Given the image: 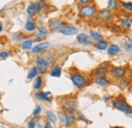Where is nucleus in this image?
<instances>
[{
	"label": "nucleus",
	"instance_id": "22",
	"mask_svg": "<svg viewBox=\"0 0 132 128\" xmlns=\"http://www.w3.org/2000/svg\"><path fill=\"white\" fill-rule=\"evenodd\" d=\"M33 44H34V40L32 39H29V40H26L21 43V48L24 49V50H30V49H33Z\"/></svg>",
	"mask_w": 132,
	"mask_h": 128
},
{
	"label": "nucleus",
	"instance_id": "1",
	"mask_svg": "<svg viewBox=\"0 0 132 128\" xmlns=\"http://www.w3.org/2000/svg\"><path fill=\"white\" fill-rule=\"evenodd\" d=\"M112 106L116 110L126 114L129 117H132V107L129 106L126 102H124L120 99H115L112 101Z\"/></svg>",
	"mask_w": 132,
	"mask_h": 128
},
{
	"label": "nucleus",
	"instance_id": "15",
	"mask_svg": "<svg viewBox=\"0 0 132 128\" xmlns=\"http://www.w3.org/2000/svg\"><path fill=\"white\" fill-rule=\"evenodd\" d=\"M48 34V30L45 28V27H40L38 28L37 32L35 34V38L37 40H41V39H44Z\"/></svg>",
	"mask_w": 132,
	"mask_h": 128
},
{
	"label": "nucleus",
	"instance_id": "37",
	"mask_svg": "<svg viewBox=\"0 0 132 128\" xmlns=\"http://www.w3.org/2000/svg\"><path fill=\"white\" fill-rule=\"evenodd\" d=\"M89 2H90V0H79V3H80V4H82L83 6H84V5H86V4H87V3H89Z\"/></svg>",
	"mask_w": 132,
	"mask_h": 128
},
{
	"label": "nucleus",
	"instance_id": "4",
	"mask_svg": "<svg viewBox=\"0 0 132 128\" xmlns=\"http://www.w3.org/2000/svg\"><path fill=\"white\" fill-rule=\"evenodd\" d=\"M36 64H37V68H38L39 72H41V73H45L49 69L50 62L45 57H42V56L37 57L36 58Z\"/></svg>",
	"mask_w": 132,
	"mask_h": 128
},
{
	"label": "nucleus",
	"instance_id": "33",
	"mask_svg": "<svg viewBox=\"0 0 132 128\" xmlns=\"http://www.w3.org/2000/svg\"><path fill=\"white\" fill-rule=\"evenodd\" d=\"M36 123H37L36 118L31 119V120L28 122V128H35V127H36Z\"/></svg>",
	"mask_w": 132,
	"mask_h": 128
},
{
	"label": "nucleus",
	"instance_id": "28",
	"mask_svg": "<svg viewBox=\"0 0 132 128\" xmlns=\"http://www.w3.org/2000/svg\"><path fill=\"white\" fill-rule=\"evenodd\" d=\"M120 4H121V6H122L125 10L132 11V2H130V1H128V2H126V1H121Z\"/></svg>",
	"mask_w": 132,
	"mask_h": 128
},
{
	"label": "nucleus",
	"instance_id": "21",
	"mask_svg": "<svg viewBox=\"0 0 132 128\" xmlns=\"http://www.w3.org/2000/svg\"><path fill=\"white\" fill-rule=\"evenodd\" d=\"M90 38H92L94 41L99 42V41H102V40H103V35L100 32H98V31L92 30V31H90Z\"/></svg>",
	"mask_w": 132,
	"mask_h": 128
},
{
	"label": "nucleus",
	"instance_id": "14",
	"mask_svg": "<svg viewBox=\"0 0 132 128\" xmlns=\"http://www.w3.org/2000/svg\"><path fill=\"white\" fill-rule=\"evenodd\" d=\"M120 51H121V48L117 44H111V45H109V47L107 49L109 56H116L120 53Z\"/></svg>",
	"mask_w": 132,
	"mask_h": 128
},
{
	"label": "nucleus",
	"instance_id": "20",
	"mask_svg": "<svg viewBox=\"0 0 132 128\" xmlns=\"http://www.w3.org/2000/svg\"><path fill=\"white\" fill-rule=\"evenodd\" d=\"M121 25L124 29L126 30H129L131 28V25H132V19L129 18V17H123L121 19Z\"/></svg>",
	"mask_w": 132,
	"mask_h": 128
},
{
	"label": "nucleus",
	"instance_id": "38",
	"mask_svg": "<svg viewBox=\"0 0 132 128\" xmlns=\"http://www.w3.org/2000/svg\"><path fill=\"white\" fill-rule=\"evenodd\" d=\"M44 128H52V125H51V123H50V122H47V123H45V125H44Z\"/></svg>",
	"mask_w": 132,
	"mask_h": 128
},
{
	"label": "nucleus",
	"instance_id": "25",
	"mask_svg": "<svg viewBox=\"0 0 132 128\" xmlns=\"http://www.w3.org/2000/svg\"><path fill=\"white\" fill-rule=\"evenodd\" d=\"M38 72H39V70H38L37 66H33V67L30 69L29 73H28V78H29V79H32L34 77H36V76L38 75Z\"/></svg>",
	"mask_w": 132,
	"mask_h": 128
},
{
	"label": "nucleus",
	"instance_id": "40",
	"mask_svg": "<svg viewBox=\"0 0 132 128\" xmlns=\"http://www.w3.org/2000/svg\"><path fill=\"white\" fill-rule=\"evenodd\" d=\"M1 31H2V25L0 23V32H1Z\"/></svg>",
	"mask_w": 132,
	"mask_h": 128
},
{
	"label": "nucleus",
	"instance_id": "8",
	"mask_svg": "<svg viewBox=\"0 0 132 128\" xmlns=\"http://www.w3.org/2000/svg\"><path fill=\"white\" fill-rule=\"evenodd\" d=\"M93 73L96 75V77H100V76H106L108 73H109V67L106 66V65H101L98 66L94 71Z\"/></svg>",
	"mask_w": 132,
	"mask_h": 128
},
{
	"label": "nucleus",
	"instance_id": "34",
	"mask_svg": "<svg viewBox=\"0 0 132 128\" xmlns=\"http://www.w3.org/2000/svg\"><path fill=\"white\" fill-rule=\"evenodd\" d=\"M27 12H28V14H29V15H33L34 13H36V12H35V8H34L33 4H31V5L28 7V9H27Z\"/></svg>",
	"mask_w": 132,
	"mask_h": 128
},
{
	"label": "nucleus",
	"instance_id": "3",
	"mask_svg": "<svg viewBox=\"0 0 132 128\" xmlns=\"http://www.w3.org/2000/svg\"><path fill=\"white\" fill-rule=\"evenodd\" d=\"M126 72H127V69L124 66H116V67H113L111 69V75L115 79L121 80L123 78H125Z\"/></svg>",
	"mask_w": 132,
	"mask_h": 128
},
{
	"label": "nucleus",
	"instance_id": "32",
	"mask_svg": "<svg viewBox=\"0 0 132 128\" xmlns=\"http://www.w3.org/2000/svg\"><path fill=\"white\" fill-rule=\"evenodd\" d=\"M128 85H129V81H128L127 79L123 78V79L120 80V86H121L122 89H126Z\"/></svg>",
	"mask_w": 132,
	"mask_h": 128
},
{
	"label": "nucleus",
	"instance_id": "39",
	"mask_svg": "<svg viewBox=\"0 0 132 128\" xmlns=\"http://www.w3.org/2000/svg\"><path fill=\"white\" fill-rule=\"evenodd\" d=\"M110 100H111V99H110V97H105V98L103 99V101H104L105 103H108V102H109Z\"/></svg>",
	"mask_w": 132,
	"mask_h": 128
},
{
	"label": "nucleus",
	"instance_id": "2",
	"mask_svg": "<svg viewBox=\"0 0 132 128\" xmlns=\"http://www.w3.org/2000/svg\"><path fill=\"white\" fill-rule=\"evenodd\" d=\"M70 79L72 83L77 87V89H82L87 84V80L80 73H71L70 74Z\"/></svg>",
	"mask_w": 132,
	"mask_h": 128
},
{
	"label": "nucleus",
	"instance_id": "29",
	"mask_svg": "<svg viewBox=\"0 0 132 128\" xmlns=\"http://www.w3.org/2000/svg\"><path fill=\"white\" fill-rule=\"evenodd\" d=\"M109 4H108V9L109 10H114L117 8V6H118V1H116V0H111V1H109L108 2Z\"/></svg>",
	"mask_w": 132,
	"mask_h": 128
},
{
	"label": "nucleus",
	"instance_id": "26",
	"mask_svg": "<svg viewBox=\"0 0 132 128\" xmlns=\"http://www.w3.org/2000/svg\"><path fill=\"white\" fill-rule=\"evenodd\" d=\"M42 84H43L42 76H37L36 79H35V82H34V89L35 90H39V89L42 87Z\"/></svg>",
	"mask_w": 132,
	"mask_h": 128
},
{
	"label": "nucleus",
	"instance_id": "9",
	"mask_svg": "<svg viewBox=\"0 0 132 128\" xmlns=\"http://www.w3.org/2000/svg\"><path fill=\"white\" fill-rule=\"evenodd\" d=\"M36 99H38L39 101H43V102H52V98H51V93L50 92H39L36 95Z\"/></svg>",
	"mask_w": 132,
	"mask_h": 128
},
{
	"label": "nucleus",
	"instance_id": "36",
	"mask_svg": "<svg viewBox=\"0 0 132 128\" xmlns=\"http://www.w3.org/2000/svg\"><path fill=\"white\" fill-rule=\"evenodd\" d=\"M8 56H9V53H8L7 51H2V52H0V57H1V58L5 59V58H7Z\"/></svg>",
	"mask_w": 132,
	"mask_h": 128
},
{
	"label": "nucleus",
	"instance_id": "13",
	"mask_svg": "<svg viewBox=\"0 0 132 128\" xmlns=\"http://www.w3.org/2000/svg\"><path fill=\"white\" fill-rule=\"evenodd\" d=\"M76 40L81 45H90V37L85 34H78Z\"/></svg>",
	"mask_w": 132,
	"mask_h": 128
},
{
	"label": "nucleus",
	"instance_id": "6",
	"mask_svg": "<svg viewBox=\"0 0 132 128\" xmlns=\"http://www.w3.org/2000/svg\"><path fill=\"white\" fill-rule=\"evenodd\" d=\"M62 108L64 109L65 112L74 113L77 109V101L76 100H67L63 103Z\"/></svg>",
	"mask_w": 132,
	"mask_h": 128
},
{
	"label": "nucleus",
	"instance_id": "31",
	"mask_svg": "<svg viewBox=\"0 0 132 128\" xmlns=\"http://www.w3.org/2000/svg\"><path fill=\"white\" fill-rule=\"evenodd\" d=\"M75 120H76V116L74 115V113H69V114H68V121H69V124L74 123Z\"/></svg>",
	"mask_w": 132,
	"mask_h": 128
},
{
	"label": "nucleus",
	"instance_id": "41",
	"mask_svg": "<svg viewBox=\"0 0 132 128\" xmlns=\"http://www.w3.org/2000/svg\"><path fill=\"white\" fill-rule=\"evenodd\" d=\"M112 128H120V127H118V126H114V127H112Z\"/></svg>",
	"mask_w": 132,
	"mask_h": 128
},
{
	"label": "nucleus",
	"instance_id": "35",
	"mask_svg": "<svg viewBox=\"0 0 132 128\" xmlns=\"http://www.w3.org/2000/svg\"><path fill=\"white\" fill-rule=\"evenodd\" d=\"M41 112H42L41 106H36V108H35V110H34V112H33V115L34 116H38Z\"/></svg>",
	"mask_w": 132,
	"mask_h": 128
},
{
	"label": "nucleus",
	"instance_id": "7",
	"mask_svg": "<svg viewBox=\"0 0 132 128\" xmlns=\"http://www.w3.org/2000/svg\"><path fill=\"white\" fill-rule=\"evenodd\" d=\"M59 32L61 33L62 35H65V36H72V35H75L78 33L77 28L73 27V26H69V25H63L60 29H59Z\"/></svg>",
	"mask_w": 132,
	"mask_h": 128
},
{
	"label": "nucleus",
	"instance_id": "11",
	"mask_svg": "<svg viewBox=\"0 0 132 128\" xmlns=\"http://www.w3.org/2000/svg\"><path fill=\"white\" fill-rule=\"evenodd\" d=\"M49 47H50V44L48 42H42V43L36 45V46L32 49V53H33V54H38V53H40V52H42V51L47 50Z\"/></svg>",
	"mask_w": 132,
	"mask_h": 128
},
{
	"label": "nucleus",
	"instance_id": "30",
	"mask_svg": "<svg viewBox=\"0 0 132 128\" xmlns=\"http://www.w3.org/2000/svg\"><path fill=\"white\" fill-rule=\"evenodd\" d=\"M33 5H34V8H35V12H36V13H39V12L42 10V5H41V2L36 1V2H34V3H33Z\"/></svg>",
	"mask_w": 132,
	"mask_h": 128
},
{
	"label": "nucleus",
	"instance_id": "16",
	"mask_svg": "<svg viewBox=\"0 0 132 128\" xmlns=\"http://www.w3.org/2000/svg\"><path fill=\"white\" fill-rule=\"evenodd\" d=\"M61 72H62L61 66H60L59 64H56V65H54V66L52 67L50 74H51V76H53V77H60V76H61Z\"/></svg>",
	"mask_w": 132,
	"mask_h": 128
},
{
	"label": "nucleus",
	"instance_id": "5",
	"mask_svg": "<svg viewBox=\"0 0 132 128\" xmlns=\"http://www.w3.org/2000/svg\"><path fill=\"white\" fill-rule=\"evenodd\" d=\"M79 12L83 17H94L98 13L97 8L94 5H84L79 9Z\"/></svg>",
	"mask_w": 132,
	"mask_h": 128
},
{
	"label": "nucleus",
	"instance_id": "18",
	"mask_svg": "<svg viewBox=\"0 0 132 128\" xmlns=\"http://www.w3.org/2000/svg\"><path fill=\"white\" fill-rule=\"evenodd\" d=\"M95 47L98 49V50H100V51H103V50L108 49L109 43H108L107 41H105V40H102V41H99V42H97V43L95 44Z\"/></svg>",
	"mask_w": 132,
	"mask_h": 128
},
{
	"label": "nucleus",
	"instance_id": "17",
	"mask_svg": "<svg viewBox=\"0 0 132 128\" xmlns=\"http://www.w3.org/2000/svg\"><path fill=\"white\" fill-rule=\"evenodd\" d=\"M63 26V22L60 19H52L49 22V28L51 30H59Z\"/></svg>",
	"mask_w": 132,
	"mask_h": 128
},
{
	"label": "nucleus",
	"instance_id": "12",
	"mask_svg": "<svg viewBox=\"0 0 132 128\" xmlns=\"http://www.w3.org/2000/svg\"><path fill=\"white\" fill-rule=\"evenodd\" d=\"M95 83L98 84L99 86L106 87V86H109L111 84V80L109 79L108 77H106V76H100V77L95 78Z\"/></svg>",
	"mask_w": 132,
	"mask_h": 128
},
{
	"label": "nucleus",
	"instance_id": "24",
	"mask_svg": "<svg viewBox=\"0 0 132 128\" xmlns=\"http://www.w3.org/2000/svg\"><path fill=\"white\" fill-rule=\"evenodd\" d=\"M24 28H26V30H27L28 32H33V31H35V30H36L37 26H36V23L34 22L33 20L29 19V20L27 21V23H26Z\"/></svg>",
	"mask_w": 132,
	"mask_h": 128
},
{
	"label": "nucleus",
	"instance_id": "23",
	"mask_svg": "<svg viewBox=\"0 0 132 128\" xmlns=\"http://www.w3.org/2000/svg\"><path fill=\"white\" fill-rule=\"evenodd\" d=\"M46 117L48 118V120L50 121V123H56L57 120H58V118H57V116L55 115V113H53L52 111L46 112Z\"/></svg>",
	"mask_w": 132,
	"mask_h": 128
},
{
	"label": "nucleus",
	"instance_id": "27",
	"mask_svg": "<svg viewBox=\"0 0 132 128\" xmlns=\"http://www.w3.org/2000/svg\"><path fill=\"white\" fill-rule=\"evenodd\" d=\"M123 49L126 51V52H129V51H132V38L126 40L123 44Z\"/></svg>",
	"mask_w": 132,
	"mask_h": 128
},
{
	"label": "nucleus",
	"instance_id": "10",
	"mask_svg": "<svg viewBox=\"0 0 132 128\" xmlns=\"http://www.w3.org/2000/svg\"><path fill=\"white\" fill-rule=\"evenodd\" d=\"M99 17L103 21H110L112 19V11L107 9H102L99 11Z\"/></svg>",
	"mask_w": 132,
	"mask_h": 128
},
{
	"label": "nucleus",
	"instance_id": "19",
	"mask_svg": "<svg viewBox=\"0 0 132 128\" xmlns=\"http://www.w3.org/2000/svg\"><path fill=\"white\" fill-rule=\"evenodd\" d=\"M60 121H61V124L64 126V127H67L69 126V121H68V114L66 112H61L60 113Z\"/></svg>",
	"mask_w": 132,
	"mask_h": 128
}]
</instances>
